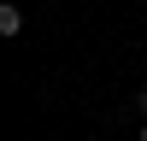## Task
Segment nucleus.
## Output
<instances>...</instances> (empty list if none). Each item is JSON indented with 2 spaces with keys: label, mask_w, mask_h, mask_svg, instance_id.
<instances>
[{
  "label": "nucleus",
  "mask_w": 147,
  "mask_h": 141,
  "mask_svg": "<svg viewBox=\"0 0 147 141\" xmlns=\"http://www.w3.org/2000/svg\"><path fill=\"white\" fill-rule=\"evenodd\" d=\"M141 141H147V124H141Z\"/></svg>",
  "instance_id": "2"
},
{
  "label": "nucleus",
  "mask_w": 147,
  "mask_h": 141,
  "mask_svg": "<svg viewBox=\"0 0 147 141\" xmlns=\"http://www.w3.org/2000/svg\"><path fill=\"white\" fill-rule=\"evenodd\" d=\"M0 35H6V41L24 35V12H18V6H0Z\"/></svg>",
  "instance_id": "1"
}]
</instances>
